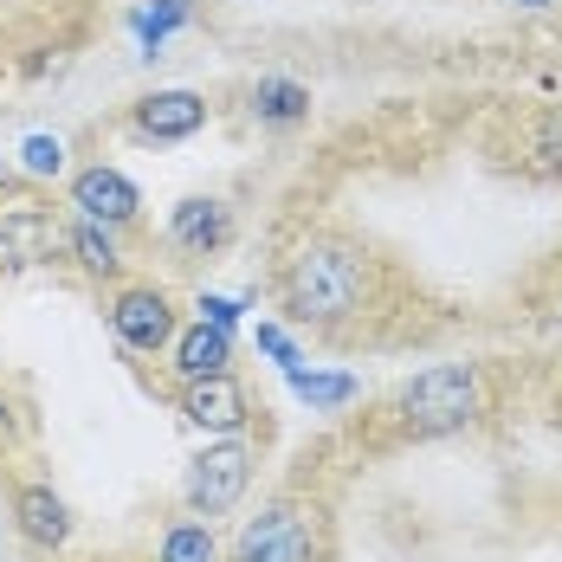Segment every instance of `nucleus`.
<instances>
[{"label": "nucleus", "mask_w": 562, "mask_h": 562, "mask_svg": "<svg viewBox=\"0 0 562 562\" xmlns=\"http://www.w3.org/2000/svg\"><path fill=\"white\" fill-rule=\"evenodd\" d=\"M517 7H530V13H543V7H557V0H517Z\"/></svg>", "instance_id": "nucleus-22"}, {"label": "nucleus", "mask_w": 562, "mask_h": 562, "mask_svg": "<svg viewBox=\"0 0 562 562\" xmlns=\"http://www.w3.org/2000/svg\"><path fill=\"white\" fill-rule=\"evenodd\" d=\"M530 156H537L550 175H562V111H543L537 123H530Z\"/></svg>", "instance_id": "nucleus-18"}, {"label": "nucleus", "mask_w": 562, "mask_h": 562, "mask_svg": "<svg viewBox=\"0 0 562 562\" xmlns=\"http://www.w3.org/2000/svg\"><path fill=\"white\" fill-rule=\"evenodd\" d=\"M226 239H233V207H226V201H214V194H188V201H175L169 246L194 252V259H214Z\"/></svg>", "instance_id": "nucleus-10"}, {"label": "nucleus", "mask_w": 562, "mask_h": 562, "mask_svg": "<svg viewBox=\"0 0 562 562\" xmlns=\"http://www.w3.org/2000/svg\"><path fill=\"white\" fill-rule=\"evenodd\" d=\"M259 349H266V356H272L279 369H297V362H304V356H297V342L284 337L279 324H259Z\"/></svg>", "instance_id": "nucleus-20"}, {"label": "nucleus", "mask_w": 562, "mask_h": 562, "mask_svg": "<svg viewBox=\"0 0 562 562\" xmlns=\"http://www.w3.org/2000/svg\"><path fill=\"white\" fill-rule=\"evenodd\" d=\"M246 485H252V447L226 434L207 452H194V465L181 479V498H188L194 517H226V510L246 498Z\"/></svg>", "instance_id": "nucleus-4"}, {"label": "nucleus", "mask_w": 562, "mask_h": 562, "mask_svg": "<svg viewBox=\"0 0 562 562\" xmlns=\"http://www.w3.org/2000/svg\"><path fill=\"white\" fill-rule=\"evenodd\" d=\"M201 123H207V98H201V91H149V98L130 111V130H136L143 143H188Z\"/></svg>", "instance_id": "nucleus-9"}, {"label": "nucleus", "mask_w": 562, "mask_h": 562, "mask_svg": "<svg viewBox=\"0 0 562 562\" xmlns=\"http://www.w3.org/2000/svg\"><path fill=\"white\" fill-rule=\"evenodd\" d=\"M111 330L123 349H136V356H162L181 330V317H175V297L162 284H123L111 297Z\"/></svg>", "instance_id": "nucleus-5"}, {"label": "nucleus", "mask_w": 562, "mask_h": 562, "mask_svg": "<svg viewBox=\"0 0 562 562\" xmlns=\"http://www.w3.org/2000/svg\"><path fill=\"white\" fill-rule=\"evenodd\" d=\"M175 375L181 382H201V375H226L233 369V330H221V324H194V330H175Z\"/></svg>", "instance_id": "nucleus-12"}, {"label": "nucleus", "mask_w": 562, "mask_h": 562, "mask_svg": "<svg viewBox=\"0 0 562 562\" xmlns=\"http://www.w3.org/2000/svg\"><path fill=\"white\" fill-rule=\"evenodd\" d=\"M181 420L226 440V434H239L252 420V394L233 382V369L226 375H201V382H181Z\"/></svg>", "instance_id": "nucleus-6"}, {"label": "nucleus", "mask_w": 562, "mask_h": 562, "mask_svg": "<svg viewBox=\"0 0 562 562\" xmlns=\"http://www.w3.org/2000/svg\"><path fill=\"white\" fill-rule=\"evenodd\" d=\"M284 375H291V394L311 401V407H349V401L362 394V382L342 375V369H304V362H297V369H284Z\"/></svg>", "instance_id": "nucleus-15"}, {"label": "nucleus", "mask_w": 562, "mask_h": 562, "mask_svg": "<svg viewBox=\"0 0 562 562\" xmlns=\"http://www.w3.org/2000/svg\"><path fill=\"white\" fill-rule=\"evenodd\" d=\"M369 297V259L349 239H304L279 272V304L304 330H337Z\"/></svg>", "instance_id": "nucleus-1"}, {"label": "nucleus", "mask_w": 562, "mask_h": 562, "mask_svg": "<svg viewBox=\"0 0 562 562\" xmlns=\"http://www.w3.org/2000/svg\"><path fill=\"white\" fill-rule=\"evenodd\" d=\"M337 557V517L311 492H279L259 517L239 524L226 562H330Z\"/></svg>", "instance_id": "nucleus-2"}, {"label": "nucleus", "mask_w": 562, "mask_h": 562, "mask_svg": "<svg viewBox=\"0 0 562 562\" xmlns=\"http://www.w3.org/2000/svg\"><path fill=\"white\" fill-rule=\"evenodd\" d=\"M20 162H26V175H58L65 169V143L58 136H26L20 143Z\"/></svg>", "instance_id": "nucleus-19"}, {"label": "nucleus", "mask_w": 562, "mask_h": 562, "mask_svg": "<svg viewBox=\"0 0 562 562\" xmlns=\"http://www.w3.org/2000/svg\"><path fill=\"white\" fill-rule=\"evenodd\" d=\"M7 510H13V530L33 543V550H65L71 543V510L46 479H20L7 492Z\"/></svg>", "instance_id": "nucleus-7"}, {"label": "nucleus", "mask_w": 562, "mask_h": 562, "mask_svg": "<svg viewBox=\"0 0 562 562\" xmlns=\"http://www.w3.org/2000/svg\"><path fill=\"white\" fill-rule=\"evenodd\" d=\"M65 252L91 272V279H116L123 272V252H116V239H111V226H98V221H71V233H65Z\"/></svg>", "instance_id": "nucleus-13"}, {"label": "nucleus", "mask_w": 562, "mask_h": 562, "mask_svg": "<svg viewBox=\"0 0 562 562\" xmlns=\"http://www.w3.org/2000/svg\"><path fill=\"white\" fill-rule=\"evenodd\" d=\"M252 116L272 123V130H291V123L311 116V91L291 85V78H259V85H252Z\"/></svg>", "instance_id": "nucleus-14"}, {"label": "nucleus", "mask_w": 562, "mask_h": 562, "mask_svg": "<svg viewBox=\"0 0 562 562\" xmlns=\"http://www.w3.org/2000/svg\"><path fill=\"white\" fill-rule=\"evenodd\" d=\"M71 207L85 214V221H98V226H130L136 221V207H143V194H136V181L123 169H104V162H91V169H78L71 175Z\"/></svg>", "instance_id": "nucleus-8"}, {"label": "nucleus", "mask_w": 562, "mask_h": 562, "mask_svg": "<svg viewBox=\"0 0 562 562\" xmlns=\"http://www.w3.org/2000/svg\"><path fill=\"white\" fill-rule=\"evenodd\" d=\"M162 562H221L214 524L207 517H175L169 530H162Z\"/></svg>", "instance_id": "nucleus-16"}, {"label": "nucleus", "mask_w": 562, "mask_h": 562, "mask_svg": "<svg viewBox=\"0 0 562 562\" xmlns=\"http://www.w3.org/2000/svg\"><path fill=\"white\" fill-rule=\"evenodd\" d=\"M53 252H65V226L40 207H13L0 221V259L7 266H46Z\"/></svg>", "instance_id": "nucleus-11"}, {"label": "nucleus", "mask_w": 562, "mask_h": 562, "mask_svg": "<svg viewBox=\"0 0 562 562\" xmlns=\"http://www.w3.org/2000/svg\"><path fill=\"white\" fill-rule=\"evenodd\" d=\"M239 311H246L239 297H214V291L201 297V317H207V324H221V330H233V324H239Z\"/></svg>", "instance_id": "nucleus-21"}, {"label": "nucleus", "mask_w": 562, "mask_h": 562, "mask_svg": "<svg viewBox=\"0 0 562 562\" xmlns=\"http://www.w3.org/2000/svg\"><path fill=\"white\" fill-rule=\"evenodd\" d=\"M389 414L407 440H447V434H465L485 414V382H479L472 362H440V369H420L394 394Z\"/></svg>", "instance_id": "nucleus-3"}, {"label": "nucleus", "mask_w": 562, "mask_h": 562, "mask_svg": "<svg viewBox=\"0 0 562 562\" xmlns=\"http://www.w3.org/2000/svg\"><path fill=\"white\" fill-rule=\"evenodd\" d=\"M188 13H194L188 0H156V7H143V13H136V33H143V53H149V58L162 53V40H169V33L181 26V20H188Z\"/></svg>", "instance_id": "nucleus-17"}]
</instances>
